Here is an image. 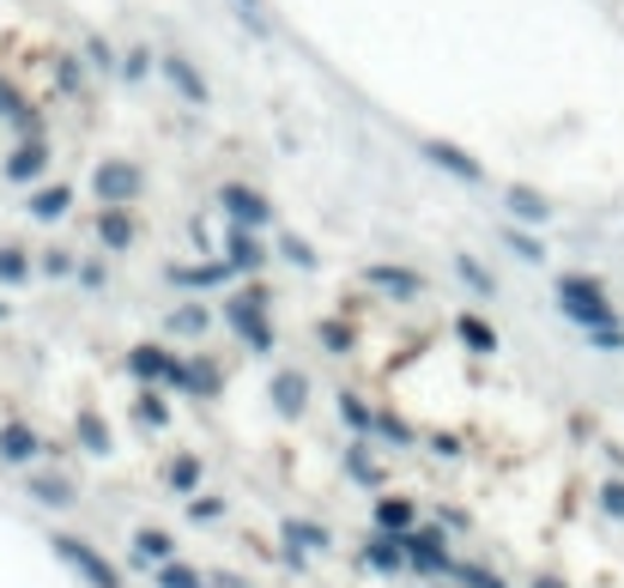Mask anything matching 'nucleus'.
Here are the masks:
<instances>
[{"label":"nucleus","instance_id":"12","mask_svg":"<svg viewBox=\"0 0 624 588\" xmlns=\"http://www.w3.org/2000/svg\"><path fill=\"white\" fill-rule=\"evenodd\" d=\"M37 461H49V437H43L25 413H7L0 418V468L25 473V468H37Z\"/></svg>","mask_w":624,"mask_h":588},{"label":"nucleus","instance_id":"16","mask_svg":"<svg viewBox=\"0 0 624 588\" xmlns=\"http://www.w3.org/2000/svg\"><path fill=\"white\" fill-rule=\"evenodd\" d=\"M219 327V310H207V298H176L164 310V341L170 346H200Z\"/></svg>","mask_w":624,"mask_h":588},{"label":"nucleus","instance_id":"22","mask_svg":"<svg viewBox=\"0 0 624 588\" xmlns=\"http://www.w3.org/2000/svg\"><path fill=\"white\" fill-rule=\"evenodd\" d=\"M358 564H365L370 576H406V534H382V528H370L365 540H358Z\"/></svg>","mask_w":624,"mask_h":588},{"label":"nucleus","instance_id":"4","mask_svg":"<svg viewBox=\"0 0 624 588\" xmlns=\"http://www.w3.org/2000/svg\"><path fill=\"white\" fill-rule=\"evenodd\" d=\"M552 298H558V310L570 315L582 334H588V327H612V322H619V310H612L606 286H600V279H588V274H558Z\"/></svg>","mask_w":624,"mask_h":588},{"label":"nucleus","instance_id":"1","mask_svg":"<svg viewBox=\"0 0 624 588\" xmlns=\"http://www.w3.org/2000/svg\"><path fill=\"white\" fill-rule=\"evenodd\" d=\"M219 322L236 334V346H243L249 358H274L279 353V327H274V286H267V274L236 279V286L224 291V303H219Z\"/></svg>","mask_w":624,"mask_h":588},{"label":"nucleus","instance_id":"35","mask_svg":"<svg viewBox=\"0 0 624 588\" xmlns=\"http://www.w3.org/2000/svg\"><path fill=\"white\" fill-rule=\"evenodd\" d=\"M449 267H455V279H461V286L473 291V298H497V274H492V267L479 262V255H467V249H455V255H449Z\"/></svg>","mask_w":624,"mask_h":588},{"label":"nucleus","instance_id":"52","mask_svg":"<svg viewBox=\"0 0 624 588\" xmlns=\"http://www.w3.org/2000/svg\"><path fill=\"white\" fill-rule=\"evenodd\" d=\"M0 322H13V303H7V291H0Z\"/></svg>","mask_w":624,"mask_h":588},{"label":"nucleus","instance_id":"42","mask_svg":"<svg viewBox=\"0 0 624 588\" xmlns=\"http://www.w3.org/2000/svg\"><path fill=\"white\" fill-rule=\"evenodd\" d=\"M418 449H425L430 461H461V456H467V437H461V431H425V443H418Z\"/></svg>","mask_w":624,"mask_h":588},{"label":"nucleus","instance_id":"48","mask_svg":"<svg viewBox=\"0 0 624 588\" xmlns=\"http://www.w3.org/2000/svg\"><path fill=\"white\" fill-rule=\"evenodd\" d=\"M600 510H606V516H624V480H606V485H600Z\"/></svg>","mask_w":624,"mask_h":588},{"label":"nucleus","instance_id":"11","mask_svg":"<svg viewBox=\"0 0 624 588\" xmlns=\"http://www.w3.org/2000/svg\"><path fill=\"white\" fill-rule=\"evenodd\" d=\"M0 176L13 188H37L55 176V140L43 134V140H13L7 146V158H0Z\"/></svg>","mask_w":624,"mask_h":588},{"label":"nucleus","instance_id":"10","mask_svg":"<svg viewBox=\"0 0 624 588\" xmlns=\"http://www.w3.org/2000/svg\"><path fill=\"white\" fill-rule=\"evenodd\" d=\"M219 255L231 262L236 279H261L267 267H274V237H267V231H249V224H224Z\"/></svg>","mask_w":624,"mask_h":588},{"label":"nucleus","instance_id":"21","mask_svg":"<svg viewBox=\"0 0 624 588\" xmlns=\"http://www.w3.org/2000/svg\"><path fill=\"white\" fill-rule=\"evenodd\" d=\"M310 377H303L298 365H279L274 377H267V406H274V418H303L310 413Z\"/></svg>","mask_w":624,"mask_h":588},{"label":"nucleus","instance_id":"13","mask_svg":"<svg viewBox=\"0 0 624 588\" xmlns=\"http://www.w3.org/2000/svg\"><path fill=\"white\" fill-rule=\"evenodd\" d=\"M212 207L224 212V224H249V231H267V224H274V200L261 195L255 183H219Z\"/></svg>","mask_w":624,"mask_h":588},{"label":"nucleus","instance_id":"20","mask_svg":"<svg viewBox=\"0 0 624 588\" xmlns=\"http://www.w3.org/2000/svg\"><path fill=\"white\" fill-rule=\"evenodd\" d=\"M176 394H188V401H200V406H212V401H224V365L212 353H183V389Z\"/></svg>","mask_w":624,"mask_h":588},{"label":"nucleus","instance_id":"7","mask_svg":"<svg viewBox=\"0 0 624 588\" xmlns=\"http://www.w3.org/2000/svg\"><path fill=\"white\" fill-rule=\"evenodd\" d=\"M92 195L97 207H140L146 200V171L134 164V158H97L92 164Z\"/></svg>","mask_w":624,"mask_h":588},{"label":"nucleus","instance_id":"34","mask_svg":"<svg viewBox=\"0 0 624 588\" xmlns=\"http://www.w3.org/2000/svg\"><path fill=\"white\" fill-rule=\"evenodd\" d=\"M334 413H339V425H346L351 437L377 431V401H370V394H358V389H339L334 394Z\"/></svg>","mask_w":624,"mask_h":588},{"label":"nucleus","instance_id":"54","mask_svg":"<svg viewBox=\"0 0 624 588\" xmlns=\"http://www.w3.org/2000/svg\"><path fill=\"white\" fill-rule=\"evenodd\" d=\"M207 588H219V583H207Z\"/></svg>","mask_w":624,"mask_h":588},{"label":"nucleus","instance_id":"5","mask_svg":"<svg viewBox=\"0 0 624 588\" xmlns=\"http://www.w3.org/2000/svg\"><path fill=\"white\" fill-rule=\"evenodd\" d=\"M358 286H365L377 303H425L430 279L418 274L413 262H365L358 267Z\"/></svg>","mask_w":624,"mask_h":588},{"label":"nucleus","instance_id":"30","mask_svg":"<svg viewBox=\"0 0 624 588\" xmlns=\"http://www.w3.org/2000/svg\"><path fill=\"white\" fill-rule=\"evenodd\" d=\"M128 418L140 425V431H170V418H176V406H170V389H134L128 401Z\"/></svg>","mask_w":624,"mask_h":588},{"label":"nucleus","instance_id":"15","mask_svg":"<svg viewBox=\"0 0 624 588\" xmlns=\"http://www.w3.org/2000/svg\"><path fill=\"white\" fill-rule=\"evenodd\" d=\"M418 152H425V164H430V171H442L449 183H461V188H479L485 183V164L461 140H437V134H430V140H418Z\"/></svg>","mask_w":624,"mask_h":588},{"label":"nucleus","instance_id":"53","mask_svg":"<svg viewBox=\"0 0 624 588\" xmlns=\"http://www.w3.org/2000/svg\"><path fill=\"white\" fill-rule=\"evenodd\" d=\"M437 588H461V583H437Z\"/></svg>","mask_w":624,"mask_h":588},{"label":"nucleus","instance_id":"45","mask_svg":"<svg viewBox=\"0 0 624 588\" xmlns=\"http://www.w3.org/2000/svg\"><path fill=\"white\" fill-rule=\"evenodd\" d=\"M116 79L146 85V79H152V49H128V55H122V73H116Z\"/></svg>","mask_w":624,"mask_h":588},{"label":"nucleus","instance_id":"46","mask_svg":"<svg viewBox=\"0 0 624 588\" xmlns=\"http://www.w3.org/2000/svg\"><path fill=\"white\" fill-rule=\"evenodd\" d=\"M588 346L594 353H624V327L612 322V327H588Z\"/></svg>","mask_w":624,"mask_h":588},{"label":"nucleus","instance_id":"31","mask_svg":"<svg viewBox=\"0 0 624 588\" xmlns=\"http://www.w3.org/2000/svg\"><path fill=\"white\" fill-rule=\"evenodd\" d=\"M315 353H327V358H351V353H358V322H351L346 310L322 315V322H315Z\"/></svg>","mask_w":624,"mask_h":588},{"label":"nucleus","instance_id":"36","mask_svg":"<svg viewBox=\"0 0 624 588\" xmlns=\"http://www.w3.org/2000/svg\"><path fill=\"white\" fill-rule=\"evenodd\" d=\"M504 249L516 255L521 267H546V255H552V249H546V237H540V231H528V224H504Z\"/></svg>","mask_w":624,"mask_h":588},{"label":"nucleus","instance_id":"39","mask_svg":"<svg viewBox=\"0 0 624 588\" xmlns=\"http://www.w3.org/2000/svg\"><path fill=\"white\" fill-rule=\"evenodd\" d=\"M274 262L298 267V274H315V267H322V255H315V243H310V237L286 231V237H274Z\"/></svg>","mask_w":624,"mask_h":588},{"label":"nucleus","instance_id":"6","mask_svg":"<svg viewBox=\"0 0 624 588\" xmlns=\"http://www.w3.org/2000/svg\"><path fill=\"white\" fill-rule=\"evenodd\" d=\"M164 286L183 291V298H212V291L224 298V291L236 286V274H231L224 255H188V262H170L164 267Z\"/></svg>","mask_w":624,"mask_h":588},{"label":"nucleus","instance_id":"38","mask_svg":"<svg viewBox=\"0 0 624 588\" xmlns=\"http://www.w3.org/2000/svg\"><path fill=\"white\" fill-rule=\"evenodd\" d=\"M73 274H79V249H67V243L37 249V279H55V286H73Z\"/></svg>","mask_w":624,"mask_h":588},{"label":"nucleus","instance_id":"50","mask_svg":"<svg viewBox=\"0 0 624 588\" xmlns=\"http://www.w3.org/2000/svg\"><path fill=\"white\" fill-rule=\"evenodd\" d=\"M243 7V19H249V31H267V19H261V0H236Z\"/></svg>","mask_w":624,"mask_h":588},{"label":"nucleus","instance_id":"44","mask_svg":"<svg viewBox=\"0 0 624 588\" xmlns=\"http://www.w3.org/2000/svg\"><path fill=\"white\" fill-rule=\"evenodd\" d=\"M85 67H97L104 79H116V73H122V55H116V43H109V37H85Z\"/></svg>","mask_w":624,"mask_h":588},{"label":"nucleus","instance_id":"8","mask_svg":"<svg viewBox=\"0 0 624 588\" xmlns=\"http://www.w3.org/2000/svg\"><path fill=\"white\" fill-rule=\"evenodd\" d=\"M334 552V528L315 522V516H286L279 522V564L286 570H310V558H327Z\"/></svg>","mask_w":624,"mask_h":588},{"label":"nucleus","instance_id":"9","mask_svg":"<svg viewBox=\"0 0 624 588\" xmlns=\"http://www.w3.org/2000/svg\"><path fill=\"white\" fill-rule=\"evenodd\" d=\"M455 558H461V552H455V534H449V528L418 522L413 534H406V570H413V576H430V583H442Z\"/></svg>","mask_w":624,"mask_h":588},{"label":"nucleus","instance_id":"14","mask_svg":"<svg viewBox=\"0 0 624 588\" xmlns=\"http://www.w3.org/2000/svg\"><path fill=\"white\" fill-rule=\"evenodd\" d=\"M67 443L79 449L85 461H109L116 456V425L104 418V406H73V425H67Z\"/></svg>","mask_w":624,"mask_h":588},{"label":"nucleus","instance_id":"51","mask_svg":"<svg viewBox=\"0 0 624 588\" xmlns=\"http://www.w3.org/2000/svg\"><path fill=\"white\" fill-rule=\"evenodd\" d=\"M528 588H570V583H564V576H533Z\"/></svg>","mask_w":624,"mask_h":588},{"label":"nucleus","instance_id":"24","mask_svg":"<svg viewBox=\"0 0 624 588\" xmlns=\"http://www.w3.org/2000/svg\"><path fill=\"white\" fill-rule=\"evenodd\" d=\"M97 243H104V255H128L134 243H140V212L134 207H97Z\"/></svg>","mask_w":624,"mask_h":588},{"label":"nucleus","instance_id":"33","mask_svg":"<svg viewBox=\"0 0 624 588\" xmlns=\"http://www.w3.org/2000/svg\"><path fill=\"white\" fill-rule=\"evenodd\" d=\"M31 279H37V249H25V243H0V291H25Z\"/></svg>","mask_w":624,"mask_h":588},{"label":"nucleus","instance_id":"49","mask_svg":"<svg viewBox=\"0 0 624 588\" xmlns=\"http://www.w3.org/2000/svg\"><path fill=\"white\" fill-rule=\"evenodd\" d=\"M437 528H449V534H467V510H437Z\"/></svg>","mask_w":624,"mask_h":588},{"label":"nucleus","instance_id":"41","mask_svg":"<svg viewBox=\"0 0 624 588\" xmlns=\"http://www.w3.org/2000/svg\"><path fill=\"white\" fill-rule=\"evenodd\" d=\"M73 286L85 291V298L109 291V262H104V255H79V274H73Z\"/></svg>","mask_w":624,"mask_h":588},{"label":"nucleus","instance_id":"27","mask_svg":"<svg viewBox=\"0 0 624 588\" xmlns=\"http://www.w3.org/2000/svg\"><path fill=\"white\" fill-rule=\"evenodd\" d=\"M67 212H73V183H37V188H25V219H37V224H61Z\"/></svg>","mask_w":624,"mask_h":588},{"label":"nucleus","instance_id":"2","mask_svg":"<svg viewBox=\"0 0 624 588\" xmlns=\"http://www.w3.org/2000/svg\"><path fill=\"white\" fill-rule=\"evenodd\" d=\"M49 552H55V564H67V576H73L79 588H128V570H122L104 546L73 534V528H49Z\"/></svg>","mask_w":624,"mask_h":588},{"label":"nucleus","instance_id":"25","mask_svg":"<svg viewBox=\"0 0 624 588\" xmlns=\"http://www.w3.org/2000/svg\"><path fill=\"white\" fill-rule=\"evenodd\" d=\"M449 334H455V346L467 358H497V327H492V315H479V310H455V322H449Z\"/></svg>","mask_w":624,"mask_h":588},{"label":"nucleus","instance_id":"26","mask_svg":"<svg viewBox=\"0 0 624 588\" xmlns=\"http://www.w3.org/2000/svg\"><path fill=\"white\" fill-rule=\"evenodd\" d=\"M25 497L37 504V510H73L79 480L73 473H25Z\"/></svg>","mask_w":624,"mask_h":588},{"label":"nucleus","instance_id":"18","mask_svg":"<svg viewBox=\"0 0 624 588\" xmlns=\"http://www.w3.org/2000/svg\"><path fill=\"white\" fill-rule=\"evenodd\" d=\"M158 79H164V85H170L176 97H183L188 109H207V104H212V85H207V73H200V67L188 61L183 49H164V55H158Z\"/></svg>","mask_w":624,"mask_h":588},{"label":"nucleus","instance_id":"23","mask_svg":"<svg viewBox=\"0 0 624 588\" xmlns=\"http://www.w3.org/2000/svg\"><path fill=\"white\" fill-rule=\"evenodd\" d=\"M418 522H425V516H418L413 492H377L370 497V528H382V534H413Z\"/></svg>","mask_w":624,"mask_h":588},{"label":"nucleus","instance_id":"40","mask_svg":"<svg viewBox=\"0 0 624 588\" xmlns=\"http://www.w3.org/2000/svg\"><path fill=\"white\" fill-rule=\"evenodd\" d=\"M152 588H207V570H195L188 558H170L152 570Z\"/></svg>","mask_w":624,"mask_h":588},{"label":"nucleus","instance_id":"19","mask_svg":"<svg viewBox=\"0 0 624 588\" xmlns=\"http://www.w3.org/2000/svg\"><path fill=\"white\" fill-rule=\"evenodd\" d=\"M170 558H183V546H176V534H170V528L140 522V528L128 534V570H146V576H152L158 564H170Z\"/></svg>","mask_w":624,"mask_h":588},{"label":"nucleus","instance_id":"43","mask_svg":"<svg viewBox=\"0 0 624 588\" xmlns=\"http://www.w3.org/2000/svg\"><path fill=\"white\" fill-rule=\"evenodd\" d=\"M55 85H61L67 97L85 92V55H55Z\"/></svg>","mask_w":624,"mask_h":588},{"label":"nucleus","instance_id":"32","mask_svg":"<svg viewBox=\"0 0 624 588\" xmlns=\"http://www.w3.org/2000/svg\"><path fill=\"white\" fill-rule=\"evenodd\" d=\"M504 212H509V224H528V231H540V224L552 219L546 195H540V188H528V183H509L504 188Z\"/></svg>","mask_w":624,"mask_h":588},{"label":"nucleus","instance_id":"28","mask_svg":"<svg viewBox=\"0 0 624 588\" xmlns=\"http://www.w3.org/2000/svg\"><path fill=\"white\" fill-rule=\"evenodd\" d=\"M370 443H382L389 456H406V449H418L425 443V431H418L406 413H394V406H382L377 401V431H370Z\"/></svg>","mask_w":624,"mask_h":588},{"label":"nucleus","instance_id":"3","mask_svg":"<svg viewBox=\"0 0 624 588\" xmlns=\"http://www.w3.org/2000/svg\"><path fill=\"white\" fill-rule=\"evenodd\" d=\"M122 370L134 377V389H183V346L170 341H134L122 353Z\"/></svg>","mask_w":624,"mask_h":588},{"label":"nucleus","instance_id":"47","mask_svg":"<svg viewBox=\"0 0 624 588\" xmlns=\"http://www.w3.org/2000/svg\"><path fill=\"white\" fill-rule=\"evenodd\" d=\"M19 109H25V92H19V85H13L7 73H0V122H13Z\"/></svg>","mask_w":624,"mask_h":588},{"label":"nucleus","instance_id":"29","mask_svg":"<svg viewBox=\"0 0 624 588\" xmlns=\"http://www.w3.org/2000/svg\"><path fill=\"white\" fill-rule=\"evenodd\" d=\"M200 485H207V456H200V449H176V456L164 461V492L170 497H195Z\"/></svg>","mask_w":624,"mask_h":588},{"label":"nucleus","instance_id":"17","mask_svg":"<svg viewBox=\"0 0 624 588\" xmlns=\"http://www.w3.org/2000/svg\"><path fill=\"white\" fill-rule=\"evenodd\" d=\"M382 456H389L382 443H370V437H351L346 456H339V468H346V480L358 485V492L377 497V492H389V461H382Z\"/></svg>","mask_w":624,"mask_h":588},{"label":"nucleus","instance_id":"37","mask_svg":"<svg viewBox=\"0 0 624 588\" xmlns=\"http://www.w3.org/2000/svg\"><path fill=\"white\" fill-rule=\"evenodd\" d=\"M183 516H188L195 528H219L224 516H231V497H224V492H207V485H200L195 497H183Z\"/></svg>","mask_w":624,"mask_h":588}]
</instances>
